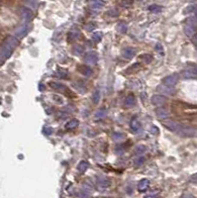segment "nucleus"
Here are the masks:
<instances>
[{"mask_svg": "<svg viewBox=\"0 0 197 198\" xmlns=\"http://www.w3.org/2000/svg\"><path fill=\"white\" fill-rule=\"evenodd\" d=\"M196 25H197V19L195 16L189 17L186 21V25L184 26V33L186 36L193 37L196 34Z\"/></svg>", "mask_w": 197, "mask_h": 198, "instance_id": "f257e3e1", "label": "nucleus"}, {"mask_svg": "<svg viewBox=\"0 0 197 198\" xmlns=\"http://www.w3.org/2000/svg\"><path fill=\"white\" fill-rule=\"evenodd\" d=\"M178 135L183 136V137H193L196 135V130L192 127H187V126L181 125V127L178 129V131L176 132Z\"/></svg>", "mask_w": 197, "mask_h": 198, "instance_id": "f03ea898", "label": "nucleus"}, {"mask_svg": "<svg viewBox=\"0 0 197 198\" xmlns=\"http://www.w3.org/2000/svg\"><path fill=\"white\" fill-rule=\"evenodd\" d=\"M178 73H172L171 76H168L164 78V84L168 85V86H174L178 81Z\"/></svg>", "mask_w": 197, "mask_h": 198, "instance_id": "7ed1b4c3", "label": "nucleus"}, {"mask_svg": "<svg viewBox=\"0 0 197 198\" xmlns=\"http://www.w3.org/2000/svg\"><path fill=\"white\" fill-rule=\"evenodd\" d=\"M162 125L166 127L168 130H171V131H174V132H177L178 129L181 127V124H179V123L175 122V121H171V120H164L162 121Z\"/></svg>", "mask_w": 197, "mask_h": 198, "instance_id": "20e7f679", "label": "nucleus"}, {"mask_svg": "<svg viewBox=\"0 0 197 198\" xmlns=\"http://www.w3.org/2000/svg\"><path fill=\"white\" fill-rule=\"evenodd\" d=\"M84 60L87 64H96L98 61V54L95 52H89L85 54Z\"/></svg>", "mask_w": 197, "mask_h": 198, "instance_id": "39448f33", "label": "nucleus"}, {"mask_svg": "<svg viewBox=\"0 0 197 198\" xmlns=\"http://www.w3.org/2000/svg\"><path fill=\"white\" fill-rule=\"evenodd\" d=\"M76 70L78 73H80L84 76H91V73H92V70L88 66H85V64H79V66L76 67Z\"/></svg>", "mask_w": 197, "mask_h": 198, "instance_id": "423d86ee", "label": "nucleus"}, {"mask_svg": "<svg viewBox=\"0 0 197 198\" xmlns=\"http://www.w3.org/2000/svg\"><path fill=\"white\" fill-rule=\"evenodd\" d=\"M151 102H152V104L158 106V105L165 104L166 102V98L164 97V96H162V95H154V96H152V99H151Z\"/></svg>", "mask_w": 197, "mask_h": 198, "instance_id": "0eeeda50", "label": "nucleus"}, {"mask_svg": "<svg viewBox=\"0 0 197 198\" xmlns=\"http://www.w3.org/2000/svg\"><path fill=\"white\" fill-rule=\"evenodd\" d=\"M89 5L92 9L97 10V9L104 7L105 2L103 0H89Z\"/></svg>", "mask_w": 197, "mask_h": 198, "instance_id": "6e6552de", "label": "nucleus"}, {"mask_svg": "<svg viewBox=\"0 0 197 198\" xmlns=\"http://www.w3.org/2000/svg\"><path fill=\"white\" fill-rule=\"evenodd\" d=\"M155 114H157V116L159 118V119H166L168 117V110L166 108H158L157 110H155Z\"/></svg>", "mask_w": 197, "mask_h": 198, "instance_id": "1a4fd4ad", "label": "nucleus"}, {"mask_svg": "<svg viewBox=\"0 0 197 198\" xmlns=\"http://www.w3.org/2000/svg\"><path fill=\"white\" fill-rule=\"evenodd\" d=\"M136 50L134 49V48H127V49H125L123 51V57H125V59H128L130 60L132 59V57H135L136 54Z\"/></svg>", "mask_w": 197, "mask_h": 198, "instance_id": "9d476101", "label": "nucleus"}, {"mask_svg": "<svg viewBox=\"0 0 197 198\" xmlns=\"http://www.w3.org/2000/svg\"><path fill=\"white\" fill-rule=\"evenodd\" d=\"M20 12H21V15L24 17V19L27 20V21H29V20H31L33 18V13L30 9L28 8H21L20 10Z\"/></svg>", "mask_w": 197, "mask_h": 198, "instance_id": "9b49d317", "label": "nucleus"}, {"mask_svg": "<svg viewBox=\"0 0 197 198\" xmlns=\"http://www.w3.org/2000/svg\"><path fill=\"white\" fill-rule=\"evenodd\" d=\"M141 130V124L136 118L131 121V131L133 133H138Z\"/></svg>", "mask_w": 197, "mask_h": 198, "instance_id": "f8f14e48", "label": "nucleus"}, {"mask_svg": "<svg viewBox=\"0 0 197 198\" xmlns=\"http://www.w3.org/2000/svg\"><path fill=\"white\" fill-rule=\"evenodd\" d=\"M159 91L162 92V93H164L165 95H169L172 93V91H174V89L171 88V86H168V85L165 84V86H162V85H159Z\"/></svg>", "mask_w": 197, "mask_h": 198, "instance_id": "ddd939ff", "label": "nucleus"}, {"mask_svg": "<svg viewBox=\"0 0 197 198\" xmlns=\"http://www.w3.org/2000/svg\"><path fill=\"white\" fill-rule=\"evenodd\" d=\"M97 183L98 185H99L100 187H102V188H106V187L109 186V180H108L107 178H105V177H98L97 178Z\"/></svg>", "mask_w": 197, "mask_h": 198, "instance_id": "4468645a", "label": "nucleus"}, {"mask_svg": "<svg viewBox=\"0 0 197 198\" xmlns=\"http://www.w3.org/2000/svg\"><path fill=\"white\" fill-rule=\"evenodd\" d=\"M183 76L186 78H195L197 77V70L193 69V70H185L184 73H183Z\"/></svg>", "mask_w": 197, "mask_h": 198, "instance_id": "2eb2a0df", "label": "nucleus"}, {"mask_svg": "<svg viewBox=\"0 0 197 198\" xmlns=\"http://www.w3.org/2000/svg\"><path fill=\"white\" fill-rule=\"evenodd\" d=\"M72 86L78 92H80V93H84V92L86 91L85 85H84L82 82H79V81H77V82H72Z\"/></svg>", "mask_w": 197, "mask_h": 198, "instance_id": "dca6fc26", "label": "nucleus"}, {"mask_svg": "<svg viewBox=\"0 0 197 198\" xmlns=\"http://www.w3.org/2000/svg\"><path fill=\"white\" fill-rule=\"evenodd\" d=\"M149 184H150V181H149L147 178H144V179H142L140 182H139L138 188L140 191H145L149 187Z\"/></svg>", "mask_w": 197, "mask_h": 198, "instance_id": "f3484780", "label": "nucleus"}, {"mask_svg": "<svg viewBox=\"0 0 197 198\" xmlns=\"http://www.w3.org/2000/svg\"><path fill=\"white\" fill-rule=\"evenodd\" d=\"M79 125V121L77 120V119H72V120L69 121L66 124V128L69 129V130H71V129H74L76 128L77 126Z\"/></svg>", "mask_w": 197, "mask_h": 198, "instance_id": "a211bd4d", "label": "nucleus"}, {"mask_svg": "<svg viewBox=\"0 0 197 198\" xmlns=\"http://www.w3.org/2000/svg\"><path fill=\"white\" fill-rule=\"evenodd\" d=\"M49 85L52 88H54V89L56 90H62V91H66V86H64L63 84H60V83H57V82H50Z\"/></svg>", "mask_w": 197, "mask_h": 198, "instance_id": "6ab92c4d", "label": "nucleus"}, {"mask_svg": "<svg viewBox=\"0 0 197 198\" xmlns=\"http://www.w3.org/2000/svg\"><path fill=\"white\" fill-rule=\"evenodd\" d=\"M125 103H126L127 106H133V105L136 103V97L133 94L128 95L126 97V100H125Z\"/></svg>", "mask_w": 197, "mask_h": 198, "instance_id": "aec40b11", "label": "nucleus"}, {"mask_svg": "<svg viewBox=\"0 0 197 198\" xmlns=\"http://www.w3.org/2000/svg\"><path fill=\"white\" fill-rule=\"evenodd\" d=\"M27 30H28V25H23L16 31V35L18 37H23L27 33Z\"/></svg>", "mask_w": 197, "mask_h": 198, "instance_id": "412c9836", "label": "nucleus"}, {"mask_svg": "<svg viewBox=\"0 0 197 198\" xmlns=\"http://www.w3.org/2000/svg\"><path fill=\"white\" fill-rule=\"evenodd\" d=\"M87 169H88V163H87V162H84V160L78 163V166H77V170L80 172H84Z\"/></svg>", "mask_w": 197, "mask_h": 198, "instance_id": "4be33fe9", "label": "nucleus"}, {"mask_svg": "<svg viewBox=\"0 0 197 198\" xmlns=\"http://www.w3.org/2000/svg\"><path fill=\"white\" fill-rule=\"evenodd\" d=\"M78 36H79V32H75V31H73V32H70L69 34V36H67V41L69 42H72V41H74L75 39H77L78 38Z\"/></svg>", "mask_w": 197, "mask_h": 198, "instance_id": "5701e85b", "label": "nucleus"}, {"mask_svg": "<svg viewBox=\"0 0 197 198\" xmlns=\"http://www.w3.org/2000/svg\"><path fill=\"white\" fill-rule=\"evenodd\" d=\"M140 59H141V60H142L145 64L150 63L151 61L152 60V56H150V54H142Z\"/></svg>", "mask_w": 197, "mask_h": 198, "instance_id": "b1692460", "label": "nucleus"}, {"mask_svg": "<svg viewBox=\"0 0 197 198\" xmlns=\"http://www.w3.org/2000/svg\"><path fill=\"white\" fill-rule=\"evenodd\" d=\"M139 69H140V64L139 63H134L133 66L132 67H130L129 69L126 70V73H136Z\"/></svg>", "mask_w": 197, "mask_h": 198, "instance_id": "393cba45", "label": "nucleus"}, {"mask_svg": "<svg viewBox=\"0 0 197 198\" xmlns=\"http://www.w3.org/2000/svg\"><path fill=\"white\" fill-rule=\"evenodd\" d=\"M105 116H106V110H105V109H100V110H98L96 112V114H95V118L101 119V118H104Z\"/></svg>", "mask_w": 197, "mask_h": 198, "instance_id": "a878e982", "label": "nucleus"}, {"mask_svg": "<svg viewBox=\"0 0 197 198\" xmlns=\"http://www.w3.org/2000/svg\"><path fill=\"white\" fill-rule=\"evenodd\" d=\"M92 100L95 104H98L99 103V100H100V92L99 90H95L93 96H92Z\"/></svg>", "mask_w": 197, "mask_h": 198, "instance_id": "bb28decb", "label": "nucleus"}, {"mask_svg": "<svg viewBox=\"0 0 197 198\" xmlns=\"http://www.w3.org/2000/svg\"><path fill=\"white\" fill-rule=\"evenodd\" d=\"M146 151H147V148H146L145 146H143V145L138 146L135 150V152H136L137 155H142V153H144Z\"/></svg>", "mask_w": 197, "mask_h": 198, "instance_id": "cd10ccee", "label": "nucleus"}, {"mask_svg": "<svg viewBox=\"0 0 197 198\" xmlns=\"http://www.w3.org/2000/svg\"><path fill=\"white\" fill-rule=\"evenodd\" d=\"M57 76H59V77L64 78V77H66L67 73H66V70H64L63 69H60V67H59V69L57 70Z\"/></svg>", "mask_w": 197, "mask_h": 198, "instance_id": "c85d7f7f", "label": "nucleus"}, {"mask_svg": "<svg viewBox=\"0 0 197 198\" xmlns=\"http://www.w3.org/2000/svg\"><path fill=\"white\" fill-rule=\"evenodd\" d=\"M83 53V49L82 47L79 46V45H76L73 47V54H77V56H79V54H81Z\"/></svg>", "mask_w": 197, "mask_h": 198, "instance_id": "c756f323", "label": "nucleus"}, {"mask_svg": "<svg viewBox=\"0 0 197 198\" xmlns=\"http://www.w3.org/2000/svg\"><path fill=\"white\" fill-rule=\"evenodd\" d=\"M162 7L161 6H159V5H151L150 7H149V10L150 11H152V12H154V13H159V12H161L162 11Z\"/></svg>", "mask_w": 197, "mask_h": 198, "instance_id": "7c9ffc66", "label": "nucleus"}, {"mask_svg": "<svg viewBox=\"0 0 197 198\" xmlns=\"http://www.w3.org/2000/svg\"><path fill=\"white\" fill-rule=\"evenodd\" d=\"M117 29H118V31L120 33L124 34V33L127 32V25H126V24H124V23H121V24H119V25H118Z\"/></svg>", "mask_w": 197, "mask_h": 198, "instance_id": "2f4dec72", "label": "nucleus"}, {"mask_svg": "<svg viewBox=\"0 0 197 198\" xmlns=\"http://www.w3.org/2000/svg\"><path fill=\"white\" fill-rule=\"evenodd\" d=\"M144 162H145V159L143 158V156H140V158H137L134 159V165L135 166H140L144 163Z\"/></svg>", "mask_w": 197, "mask_h": 198, "instance_id": "473e14b6", "label": "nucleus"}, {"mask_svg": "<svg viewBox=\"0 0 197 198\" xmlns=\"http://www.w3.org/2000/svg\"><path fill=\"white\" fill-rule=\"evenodd\" d=\"M107 14L109 16H111V17H116L117 15H119V10L116 9V8H112L107 12Z\"/></svg>", "mask_w": 197, "mask_h": 198, "instance_id": "72a5a7b5", "label": "nucleus"}, {"mask_svg": "<svg viewBox=\"0 0 197 198\" xmlns=\"http://www.w3.org/2000/svg\"><path fill=\"white\" fill-rule=\"evenodd\" d=\"M101 37H102V34H101V32H95V33H93V35H92V39L95 41V42H100Z\"/></svg>", "mask_w": 197, "mask_h": 198, "instance_id": "f704fd0d", "label": "nucleus"}, {"mask_svg": "<svg viewBox=\"0 0 197 198\" xmlns=\"http://www.w3.org/2000/svg\"><path fill=\"white\" fill-rule=\"evenodd\" d=\"M134 0H123L121 2V6L122 7H130V6L133 4Z\"/></svg>", "mask_w": 197, "mask_h": 198, "instance_id": "c9c22d12", "label": "nucleus"}, {"mask_svg": "<svg viewBox=\"0 0 197 198\" xmlns=\"http://www.w3.org/2000/svg\"><path fill=\"white\" fill-rule=\"evenodd\" d=\"M95 28H96V25H95V23H92V22L88 23V24H86V25H85V29L87 31H92Z\"/></svg>", "mask_w": 197, "mask_h": 198, "instance_id": "e433bc0d", "label": "nucleus"}, {"mask_svg": "<svg viewBox=\"0 0 197 198\" xmlns=\"http://www.w3.org/2000/svg\"><path fill=\"white\" fill-rule=\"evenodd\" d=\"M44 134H45L46 136H50V135H52V133H53V128H51V127H45L44 128Z\"/></svg>", "mask_w": 197, "mask_h": 198, "instance_id": "4c0bfd02", "label": "nucleus"}, {"mask_svg": "<svg viewBox=\"0 0 197 198\" xmlns=\"http://www.w3.org/2000/svg\"><path fill=\"white\" fill-rule=\"evenodd\" d=\"M123 137H124V135L122 134V133H114L113 134V139L114 140H121V139H123Z\"/></svg>", "mask_w": 197, "mask_h": 198, "instance_id": "58836bf2", "label": "nucleus"}, {"mask_svg": "<svg viewBox=\"0 0 197 198\" xmlns=\"http://www.w3.org/2000/svg\"><path fill=\"white\" fill-rule=\"evenodd\" d=\"M27 4H32V7H36L37 5V1L36 0H25Z\"/></svg>", "mask_w": 197, "mask_h": 198, "instance_id": "ea45409f", "label": "nucleus"}, {"mask_svg": "<svg viewBox=\"0 0 197 198\" xmlns=\"http://www.w3.org/2000/svg\"><path fill=\"white\" fill-rule=\"evenodd\" d=\"M53 98H54V100L57 101L59 103H63V100L60 98V96H57V95H53Z\"/></svg>", "mask_w": 197, "mask_h": 198, "instance_id": "a19ab883", "label": "nucleus"}, {"mask_svg": "<svg viewBox=\"0 0 197 198\" xmlns=\"http://www.w3.org/2000/svg\"><path fill=\"white\" fill-rule=\"evenodd\" d=\"M151 132L152 133V134H159V129H158L157 126H152Z\"/></svg>", "mask_w": 197, "mask_h": 198, "instance_id": "79ce46f5", "label": "nucleus"}, {"mask_svg": "<svg viewBox=\"0 0 197 198\" xmlns=\"http://www.w3.org/2000/svg\"><path fill=\"white\" fill-rule=\"evenodd\" d=\"M155 50H157L158 52L161 53V54L164 53V52H162V47L161 44H157V45H155Z\"/></svg>", "mask_w": 197, "mask_h": 198, "instance_id": "37998d69", "label": "nucleus"}, {"mask_svg": "<svg viewBox=\"0 0 197 198\" xmlns=\"http://www.w3.org/2000/svg\"><path fill=\"white\" fill-rule=\"evenodd\" d=\"M195 69H196V70H197V67H195Z\"/></svg>", "mask_w": 197, "mask_h": 198, "instance_id": "c03bdc74", "label": "nucleus"}]
</instances>
